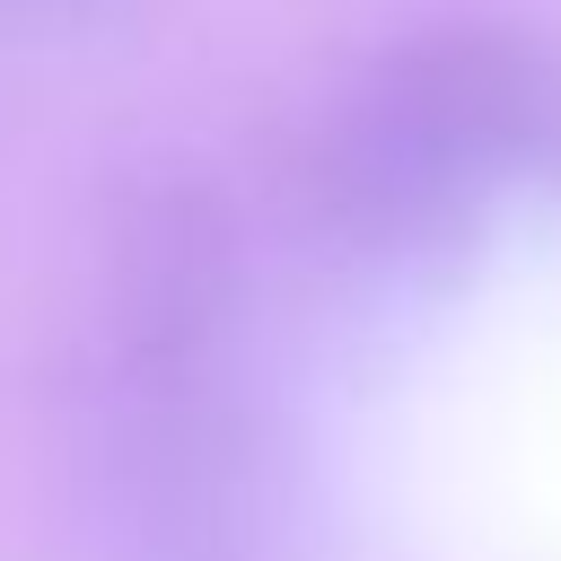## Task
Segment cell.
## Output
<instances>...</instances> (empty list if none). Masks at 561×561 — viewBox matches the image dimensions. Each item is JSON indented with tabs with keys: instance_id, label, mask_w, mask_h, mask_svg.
<instances>
[{
	"instance_id": "obj_2",
	"label": "cell",
	"mask_w": 561,
	"mask_h": 561,
	"mask_svg": "<svg viewBox=\"0 0 561 561\" xmlns=\"http://www.w3.org/2000/svg\"><path fill=\"white\" fill-rule=\"evenodd\" d=\"M18 18H79V9H114V0H0Z\"/></svg>"
},
{
	"instance_id": "obj_1",
	"label": "cell",
	"mask_w": 561,
	"mask_h": 561,
	"mask_svg": "<svg viewBox=\"0 0 561 561\" xmlns=\"http://www.w3.org/2000/svg\"><path fill=\"white\" fill-rule=\"evenodd\" d=\"M543 149V70L491 26H430L377 53L316 131L307 210L342 254L456 237Z\"/></svg>"
}]
</instances>
